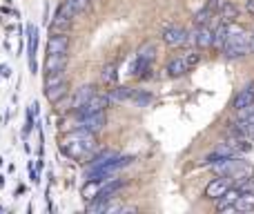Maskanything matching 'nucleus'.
<instances>
[{"label":"nucleus","instance_id":"nucleus-5","mask_svg":"<svg viewBox=\"0 0 254 214\" xmlns=\"http://www.w3.org/2000/svg\"><path fill=\"white\" fill-rule=\"evenodd\" d=\"M230 187H232V178L230 176H218V178H214V181L207 183V187H205V196H207V199L218 201L227 190H230Z\"/></svg>","mask_w":254,"mask_h":214},{"label":"nucleus","instance_id":"nucleus-4","mask_svg":"<svg viewBox=\"0 0 254 214\" xmlns=\"http://www.w3.org/2000/svg\"><path fill=\"white\" fill-rule=\"evenodd\" d=\"M96 94V87L94 85H83V87H78L74 92V96L67 101V107H69L71 111L74 109H78V107H83V105H87L89 101H92V96Z\"/></svg>","mask_w":254,"mask_h":214},{"label":"nucleus","instance_id":"nucleus-13","mask_svg":"<svg viewBox=\"0 0 254 214\" xmlns=\"http://www.w3.org/2000/svg\"><path fill=\"white\" fill-rule=\"evenodd\" d=\"M67 67V54H49L45 60V71H62Z\"/></svg>","mask_w":254,"mask_h":214},{"label":"nucleus","instance_id":"nucleus-6","mask_svg":"<svg viewBox=\"0 0 254 214\" xmlns=\"http://www.w3.org/2000/svg\"><path fill=\"white\" fill-rule=\"evenodd\" d=\"M190 43H194L196 47H212L214 45V31L207 25H199L190 34Z\"/></svg>","mask_w":254,"mask_h":214},{"label":"nucleus","instance_id":"nucleus-23","mask_svg":"<svg viewBox=\"0 0 254 214\" xmlns=\"http://www.w3.org/2000/svg\"><path fill=\"white\" fill-rule=\"evenodd\" d=\"M227 36H230V25L223 22V25H218L216 29H214V45H216V47H223L225 40H227Z\"/></svg>","mask_w":254,"mask_h":214},{"label":"nucleus","instance_id":"nucleus-15","mask_svg":"<svg viewBox=\"0 0 254 214\" xmlns=\"http://www.w3.org/2000/svg\"><path fill=\"white\" fill-rule=\"evenodd\" d=\"M239 196H241V187H230V190H227L225 194H223L221 199H218L216 210H218V212H223V210H225V208H230V205H234Z\"/></svg>","mask_w":254,"mask_h":214},{"label":"nucleus","instance_id":"nucleus-8","mask_svg":"<svg viewBox=\"0 0 254 214\" xmlns=\"http://www.w3.org/2000/svg\"><path fill=\"white\" fill-rule=\"evenodd\" d=\"M105 123H107L105 111H96V114H89V116H85L83 120H78L76 127H83V129H89V132L98 134L102 127H105Z\"/></svg>","mask_w":254,"mask_h":214},{"label":"nucleus","instance_id":"nucleus-25","mask_svg":"<svg viewBox=\"0 0 254 214\" xmlns=\"http://www.w3.org/2000/svg\"><path fill=\"white\" fill-rule=\"evenodd\" d=\"M183 58H185L187 67H190V69H192V67H196V65H199V60H201V54L196 52V49H190V52H185V54H183Z\"/></svg>","mask_w":254,"mask_h":214},{"label":"nucleus","instance_id":"nucleus-12","mask_svg":"<svg viewBox=\"0 0 254 214\" xmlns=\"http://www.w3.org/2000/svg\"><path fill=\"white\" fill-rule=\"evenodd\" d=\"M165 71H167V76H172V78H178V76L187 74L190 71V67H187L185 58L178 56V58H172V60L167 62V67H165Z\"/></svg>","mask_w":254,"mask_h":214},{"label":"nucleus","instance_id":"nucleus-10","mask_svg":"<svg viewBox=\"0 0 254 214\" xmlns=\"http://www.w3.org/2000/svg\"><path fill=\"white\" fill-rule=\"evenodd\" d=\"M71 13L65 9V4H60L58 7V11H56V16H53V20H51V27L49 29H53V31H65V29H69V25H71Z\"/></svg>","mask_w":254,"mask_h":214},{"label":"nucleus","instance_id":"nucleus-30","mask_svg":"<svg viewBox=\"0 0 254 214\" xmlns=\"http://www.w3.org/2000/svg\"><path fill=\"white\" fill-rule=\"evenodd\" d=\"M248 9H250V11H254V0H250V2H248Z\"/></svg>","mask_w":254,"mask_h":214},{"label":"nucleus","instance_id":"nucleus-11","mask_svg":"<svg viewBox=\"0 0 254 214\" xmlns=\"http://www.w3.org/2000/svg\"><path fill=\"white\" fill-rule=\"evenodd\" d=\"M254 103V83H250L245 89H241L239 94H236V98H234V109L239 111V109H243V107H248V105H252Z\"/></svg>","mask_w":254,"mask_h":214},{"label":"nucleus","instance_id":"nucleus-9","mask_svg":"<svg viewBox=\"0 0 254 214\" xmlns=\"http://www.w3.org/2000/svg\"><path fill=\"white\" fill-rule=\"evenodd\" d=\"M67 49H69V38L65 36V31H56V36H49L47 54H67Z\"/></svg>","mask_w":254,"mask_h":214},{"label":"nucleus","instance_id":"nucleus-31","mask_svg":"<svg viewBox=\"0 0 254 214\" xmlns=\"http://www.w3.org/2000/svg\"><path fill=\"white\" fill-rule=\"evenodd\" d=\"M2 185H4V178H2V176H0V187H2Z\"/></svg>","mask_w":254,"mask_h":214},{"label":"nucleus","instance_id":"nucleus-19","mask_svg":"<svg viewBox=\"0 0 254 214\" xmlns=\"http://www.w3.org/2000/svg\"><path fill=\"white\" fill-rule=\"evenodd\" d=\"M132 96H134V89H129V87H116V89H111V92H109V98H111V103L132 101Z\"/></svg>","mask_w":254,"mask_h":214},{"label":"nucleus","instance_id":"nucleus-21","mask_svg":"<svg viewBox=\"0 0 254 214\" xmlns=\"http://www.w3.org/2000/svg\"><path fill=\"white\" fill-rule=\"evenodd\" d=\"M221 18H223V22H234L236 18H239V7L232 2H223L221 4Z\"/></svg>","mask_w":254,"mask_h":214},{"label":"nucleus","instance_id":"nucleus-16","mask_svg":"<svg viewBox=\"0 0 254 214\" xmlns=\"http://www.w3.org/2000/svg\"><path fill=\"white\" fill-rule=\"evenodd\" d=\"M236 212H252L254 210V192H241V196L234 203Z\"/></svg>","mask_w":254,"mask_h":214},{"label":"nucleus","instance_id":"nucleus-29","mask_svg":"<svg viewBox=\"0 0 254 214\" xmlns=\"http://www.w3.org/2000/svg\"><path fill=\"white\" fill-rule=\"evenodd\" d=\"M29 181H31V183H38V174H36L34 165H29Z\"/></svg>","mask_w":254,"mask_h":214},{"label":"nucleus","instance_id":"nucleus-22","mask_svg":"<svg viewBox=\"0 0 254 214\" xmlns=\"http://www.w3.org/2000/svg\"><path fill=\"white\" fill-rule=\"evenodd\" d=\"M101 80H102L105 85H114L116 80H118V71H116V65H114V62H109V65L102 67V71H101Z\"/></svg>","mask_w":254,"mask_h":214},{"label":"nucleus","instance_id":"nucleus-27","mask_svg":"<svg viewBox=\"0 0 254 214\" xmlns=\"http://www.w3.org/2000/svg\"><path fill=\"white\" fill-rule=\"evenodd\" d=\"M154 54H156V47H154V45H145V47H143L141 49V52H138V56H141V58H145V60H154Z\"/></svg>","mask_w":254,"mask_h":214},{"label":"nucleus","instance_id":"nucleus-3","mask_svg":"<svg viewBox=\"0 0 254 214\" xmlns=\"http://www.w3.org/2000/svg\"><path fill=\"white\" fill-rule=\"evenodd\" d=\"M163 43L167 45V47H181V45L190 43V34H187L183 27L172 25L163 31Z\"/></svg>","mask_w":254,"mask_h":214},{"label":"nucleus","instance_id":"nucleus-17","mask_svg":"<svg viewBox=\"0 0 254 214\" xmlns=\"http://www.w3.org/2000/svg\"><path fill=\"white\" fill-rule=\"evenodd\" d=\"M101 190H102V181H98V178H92V181H87V183H85V187H83V199L85 201L96 199V196L101 194Z\"/></svg>","mask_w":254,"mask_h":214},{"label":"nucleus","instance_id":"nucleus-14","mask_svg":"<svg viewBox=\"0 0 254 214\" xmlns=\"http://www.w3.org/2000/svg\"><path fill=\"white\" fill-rule=\"evenodd\" d=\"M109 199L111 196H107V194H98L96 199L87 201V212H92V214L107 212V208H109Z\"/></svg>","mask_w":254,"mask_h":214},{"label":"nucleus","instance_id":"nucleus-7","mask_svg":"<svg viewBox=\"0 0 254 214\" xmlns=\"http://www.w3.org/2000/svg\"><path fill=\"white\" fill-rule=\"evenodd\" d=\"M36 49H38V29L36 25L27 27V52H29V71L36 74L38 67H36Z\"/></svg>","mask_w":254,"mask_h":214},{"label":"nucleus","instance_id":"nucleus-1","mask_svg":"<svg viewBox=\"0 0 254 214\" xmlns=\"http://www.w3.org/2000/svg\"><path fill=\"white\" fill-rule=\"evenodd\" d=\"M60 150L65 156L74 160H92L98 152V143H96V134L89 132V129H83V127H74L69 134L62 136V143H60Z\"/></svg>","mask_w":254,"mask_h":214},{"label":"nucleus","instance_id":"nucleus-28","mask_svg":"<svg viewBox=\"0 0 254 214\" xmlns=\"http://www.w3.org/2000/svg\"><path fill=\"white\" fill-rule=\"evenodd\" d=\"M209 13H212V9H203V11H199V13H196V16H194V22H196V25H205V22H207V18H209Z\"/></svg>","mask_w":254,"mask_h":214},{"label":"nucleus","instance_id":"nucleus-32","mask_svg":"<svg viewBox=\"0 0 254 214\" xmlns=\"http://www.w3.org/2000/svg\"><path fill=\"white\" fill-rule=\"evenodd\" d=\"M252 52H254V36H252Z\"/></svg>","mask_w":254,"mask_h":214},{"label":"nucleus","instance_id":"nucleus-26","mask_svg":"<svg viewBox=\"0 0 254 214\" xmlns=\"http://www.w3.org/2000/svg\"><path fill=\"white\" fill-rule=\"evenodd\" d=\"M132 101L136 103V105L145 107V105H150V103H152V94H147V92H134Z\"/></svg>","mask_w":254,"mask_h":214},{"label":"nucleus","instance_id":"nucleus-20","mask_svg":"<svg viewBox=\"0 0 254 214\" xmlns=\"http://www.w3.org/2000/svg\"><path fill=\"white\" fill-rule=\"evenodd\" d=\"M65 94H67V83L53 85V87H47V89H45V96H47L51 103H58L62 96H65Z\"/></svg>","mask_w":254,"mask_h":214},{"label":"nucleus","instance_id":"nucleus-24","mask_svg":"<svg viewBox=\"0 0 254 214\" xmlns=\"http://www.w3.org/2000/svg\"><path fill=\"white\" fill-rule=\"evenodd\" d=\"M65 83V69L62 71H47V78H45V89L53 87V85Z\"/></svg>","mask_w":254,"mask_h":214},{"label":"nucleus","instance_id":"nucleus-18","mask_svg":"<svg viewBox=\"0 0 254 214\" xmlns=\"http://www.w3.org/2000/svg\"><path fill=\"white\" fill-rule=\"evenodd\" d=\"M62 4H65V9H67V11H69L71 16L76 18V16H78V13H83L85 9L89 7V0H65V2H62Z\"/></svg>","mask_w":254,"mask_h":214},{"label":"nucleus","instance_id":"nucleus-2","mask_svg":"<svg viewBox=\"0 0 254 214\" xmlns=\"http://www.w3.org/2000/svg\"><path fill=\"white\" fill-rule=\"evenodd\" d=\"M227 25H230V36H227L225 45H223L225 58H241L252 52V36L248 31H243L241 27L232 25V22H227Z\"/></svg>","mask_w":254,"mask_h":214}]
</instances>
